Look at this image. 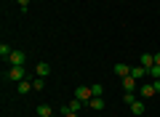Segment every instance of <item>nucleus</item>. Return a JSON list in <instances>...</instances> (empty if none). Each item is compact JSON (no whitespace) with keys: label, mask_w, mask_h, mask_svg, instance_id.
I'll return each mask as SVG.
<instances>
[{"label":"nucleus","mask_w":160,"mask_h":117,"mask_svg":"<svg viewBox=\"0 0 160 117\" xmlns=\"http://www.w3.org/2000/svg\"><path fill=\"white\" fill-rule=\"evenodd\" d=\"M19 3V8H22V11H27V6H29V0H16Z\"/></svg>","instance_id":"aec40b11"},{"label":"nucleus","mask_w":160,"mask_h":117,"mask_svg":"<svg viewBox=\"0 0 160 117\" xmlns=\"http://www.w3.org/2000/svg\"><path fill=\"white\" fill-rule=\"evenodd\" d=\"M8 80H27V69L24 67H11L8 69Z\"/></svg>","instance_id":"20e7f679"},{"label":"nucleus","mask_w":160,"mask_h":117,"mask_svg":"<svg viewBox=\"0 0 160 117\" xmlns=\"http://www.w3.org/2000/svg\"><path fill=\"white\" fill-rule=\"evenodd\" d=\"M139 93H142V99H152V96L160 93V90H158V85H155V80H152V83H144L142 88H139Z\"/></svg>","instance_id":"7ed1b4c3"},{"label":"nucleus","mask_w":160,"mask_h":117,"mask_svg":"<svg viewBox=\"0 0 160 117\" xmlns=\"http://www.w3.org/2000/svg\"><path fill=\"white\" fill-rule=\"evenodd\" d=\"M35 75H38V77H48V75H51L48 61H38V64H35Z\"/></svg>","instance_id":"39448f33"},{"label":"nucleus","mask_w":160,"mask_h":117,"mask_svg":"<svg viewBox=\"0 0 160 117\" xmlns=\"http://www.w3.org/2000/svg\"><path fill=\"white\" fill-rule=\"evenodd\" d=\"M139 64H142V67H152V64H155V56L152 53H142V56H139Z\"/></svg>","instance_id":"9b49d317"},{"label":"nucleus","mask_w":160,"mask_h":117,"mask_svg":"<svg viewBox=\"0 0 160 117\" xmlns=\"http://www.w3.org/2000/svg\"><path fill=\"white\" fill-rule=\"evenodd\" d=\"M83 106H86L83 101H80V99H75V101H69V104H64V109H69V112H80Z\"/></svg>","instance_id":"ddd939ff"},{"label":"nucleus","mask_w":160,"mask_h":117,"mask_svg":"<svg viewBox=\"0 0 160 117\" xmlns=\"http://www.w3.org/2000/svg\"><path fill=\"white\" fill-rule=\"evenodd\" d=\"M32 88L35 90H43V88H46V77H35L32 80Z\"/></svg>","instance_id":"dca6fc26"},{"label":"nucleus","mask_w":160,"mask_h":117,"mask_svg":"<svg viewBox=\"0 0 160 117\" xmlns=\"http://www.w3.org/2000/svg\"><path fill=\"white\" fill-rule=\"evenodd\" d=\"M131 75H133L136 80H142V77H147V75H149V69L142 67V64H136V67H131Z\"/></svg>","instance_id":"1a4fd4ad"},{"label":"nucleus","mask_w":160,"mask_h":117,"mask_svg":"<svg viewBox=\"0 0 160 117\" xmlns=\"http://www.w3.org/2000/svg\"><path fill=\"white\" fill-rule=\"evenodd\" d=\"M62 115L64 117H78V112H69V109H64V106H62Z\"/></svg>","instance_id":"6ab92c4d"},{"label":"nucleus","mask_w":160,"mask_h":117,"mask_svg":"<svg viewBox=\"0 0 160 117\" xmlns=\"http://www.w3.org/2000/svg\"><path fill=\"white\" fill-rule=\"evenodd\" d=\"M11 53H13V48H11L8 43H3V45H0V56H3V59H8Z\"/></svg>","instance_id":"2eb2a0df"},{"label":"nucleus","mask_w":160,"mask_h":117,"mask_svg":"<svg viewBox=\"0 0 160 117\" xmlns=\"http://www.w3.org/2000/svg\"><path fill=\"white\" fill-rule=\"evenodd\" d=\"M131 112H133V117H144V101H139V99H133L131 104Z\"/></svg>","instance_id":"0eeeda50"},{"label":"nucleus","mask_w":160,"mask_h":117,"mask_svg":"<svg viewBox=\"0 0 160 117\" xmlns=\"http://www.w3.org/2000/svg\"><path fill=\"white\" fill-rule=\"evenodd\" d=\"M6 61L11 64V67H24V64H27V56H24V51H13Z\"/></svg>","instance_id":"f03ea898"},{"label":"nucleus","mask_w":160,"mask_h":117,"mask_svg":"<svg viewBox=\"0 0 160 117\" xmlns=\"http://www.w3.org/2000/svg\"><path fill=\"white\" fill-rule=\"evenodd\" d=\"M35 112H38V117H51L53 115V109L48 104H38V109H35Z\"/></svg>","instance_id":"f8f14e48"},{"label":"nucleus","mask_w":160,"mask_h":117,"mask_svg":"<svg viewBox=\"0 0 160 117\" xmlns=\"http://www.w3.org/2000/svg\"><path fill=\"white\" fill-rule=\"evenodd\" d=\"M86 106H88V109H93V112H102L104 109V99H102V96H93Z\"/></svg>","instance_id":"6e6552de"},{"label":"nucleus","mask_w":160,"mask_h":117,"mask_svg":"<svg viewBox=\"0 0 160 117\" xmlns=\"http://www.w3.org/2000/svg\"><path fill=\"white\" fill-rule=\"evenodd\" d=\"M91 90H93V96H102V93H104L102 85H91Z\"/></svg>","instance_id":"a211bd4d"},{"label":"nucleus","mask_w":160,"mask_h":117,"mask_svg":"<svg viewBox=\"0 0 160 117\" xmlns=\"http://www.w3.org/2000/svg\"><path fill=\"white\" fill-rule=\"evenodd\" d=\"M120 80H123V90H126V93H133V90H136V77H133V75L120 77Z\"/></svg>","instance_id":"423d86ee"},{"label":"nucleus","mask_w":160,"mask_h":117,"mask_svg":"<svg viewBox=\"0 0 160 117\" xmlns=\"http://www.w3.org/2000/svg\"><path fill=\"white\" fill-rule=\"evenodd\" d=\"M155 64H160V51H158V53H155Z\"/></svg>","instance_id":"412c9836"},{"label":"nucleus","mask_w":160,"mask_h":117,"mask_svg":"<svg viewBox=\"0 0 160 117\" xmlns=\"http://www.w3.org/2000/svg\"><path fill=\"white\" fill-rule=\"evenodd\" d=\"M16 90L24 96V93H29V90H35V88H32V83H29V80H19V88H16Z\"/></svg>","instance_id":"4468645a"},{"label":"nucleus","mask_w":160,"mask_h":117,"mask_svg":"<svg viewBox=\"0 0 160 117\" xmlns=\"http://www.w3.org/2000/svg\"><path fill=\"white\" fill-rule=\"evenodd\" d=\"M149 77H152V80H160V64H152V67H149Z\"/></svg>","instance_id":"f3484780"},{"label":"nucleus","mask_w":160,"mask_h":117,"mask_svg":"<svg viewBox=\"0 0 160 117\" xmlns=\"http://www.w3.org/2000/svg\"><path fill=\"white\" fill-rule=\"evenodd\" d=\"M115 75H118V77H128V75H131V67H128V64H115Z\"/></svg>","instance_id":"9d476101"},{"label":"nucleus","mask_w":160,"mask_h":117,"mask_svg":"<svg viewBox=\"0 0 160 117\" xmlns=\"http://www.w3.org/2000/svg\"><path fill=\"white\" fill-rule=\"evenodd\" d=\"M75 99H80L83 104H88V101L93 99V90H91V85H78V88H75Z\"/></svg>","instance_id":"f257e3e1"}]
</instances>
